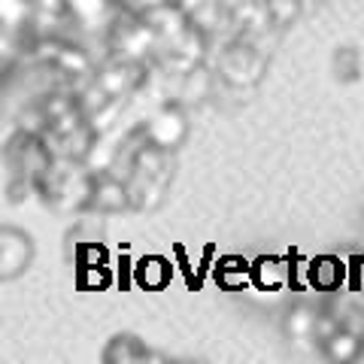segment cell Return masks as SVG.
Wrapping results in <instances>:
<instances>
[{
  "label": "cell",
  "instance_id": "obj_6",
  "mask_svg": "<svg viewBox=\"0 0 364 364\" xmlns=\"http://www.w3.org/2000/svg\"><path fill=\"white\" fill-rule=\"evenodd\" d=\"M361 52L355 49V46H337L334 55H331V70H334V79L340 85H352V82H358V76H361Z\"/></svg>",
  "mask_w": 364,
  "mask_h": 364
},
{
  "label": "cell",
  "instance_id": "obj_13",
  "mask_svg": "<svg viewBox=\"0 0 364 364\" xmlns=\"http://www.w3.org/2000/svg\"><path fill=\"white\" fill-rule=\"evenodd\" d=\"M337 322H340V328H346V331L364 337V310H358V306L346 310V316H340Z\"/></svg>",
  "mask_w": 364,
  "mask_h": 364
},
{
  "label": "cell",
  "instance_id": "obj_1",
  "mask_svg": "<svg viewBox=\"0 0 364 364\" xmlns=\"http://www.w3.org/2000/svg\"><path fill=\"white\" fill-rule=\"evenodd\" d=\"M267 70V61L264 55H261L255 46L249 43H231L228 49H222L219 55V67H215V73H219L228 85L234 88H243V85H255L261 76Z\"/></svg>",
  "mask_w": 364,
  "mask_h": 364
},
{
  "label": "cell",
  "instance_id": "obj_2",
  "mask_svg": "<svg viewBox=\"0 0 364 364\" xmlns=\"http://www.w3.org/2000/svg\"><path fill=\"white\" fill-rule=\"evenodd\" d=\"M186 136H188V112L179 100L164 104L149 119V124L143 128V140L158 146V149H164V152L179 149V146L186 143Z\"/></svg>",
  "mask_w": 364,
  "mask_h": 364
},
{
  "label": "cell",
  "instance_id": "obj_7",
  "mask_svg": "<svg viewBox=\"0 0 364 364\" xmlns=\"http://www.w3.org/2000/svg\"><path fill=\"white\" fill-rule=\"evenodd\" d=\"M107 361H146V358H161V355H152L140 340L131 337V334H119L109 340V346L104 352Z\"/></svg>",
  "mask_w": 364,
  "mask_h": 364
},
{
  "label": "cell",
  "instance_id": "obj_9",
  "mask_svg": "<svg viewBox=\"0 0 364 364\" xmlns=\"http://www.w3.org/2000/svg\"><path fill=\"white\" fill-rule=\"evenodd\" d=\"M313 322H316V310L306 304H294L286 310V318H282V328L286 334L294 337V340H310V331H313Z\"/></svg>",
  "mask_w": 364,
  "mask_h": 364
},
{
  "label": "cell",
  "instance_id": "obj_12",
  "mask_svg": "<svg viewBox=\"0 0 364 364\" xmlns=\"http://www.w3.org/2000/svg\"><path fill=\"white\" fill-rule=\"evenodd\" d=\"M340 328V322H337V316H331V313H316V322H313V331H310V340H316L318 346L325 343L328 337H331L334 331Z\"/></svg>",
  "mask_w": 364,
  "mask_h": 364
},
{
  "label": "cell",
  "instance_id": "obj_14",
  "mask_svg": "<svg viewBox=\"0 0 364 364\" xmlns=\"http://www.w3.org/2000/svg\"><path fill=\"white\" fill-rule=\"evenodd\" d=\"M313 4H328V0H313Z\"/></svg>",
  "mask_w": 364,
  "mask_h": 364
},
{
  "label": "cell",
  "instance_id": "obj_4",
  "mask_svg": "<svg viewBox=\"0 0 364 364\" xmlns=\"http://www.w3.org/2000/svg\"><path fill=\"white\" fill-rule=\"evenodd\" d=\"M213 70H207L203 64H191L182 70V85H179V104L188 107V104H200L213 95Z\"/></svg>",
  "mask_w": 364,
  "mask_h": 364
},
{
  "label": "cell",
  "instance_id": "obj_10",
  "mask_svg": "<svg viewBox=\"0 0 364 364\" xmlns=\"http://www.w3.org/2000/svg\"><path fill=\"white\" fill-rule=\"evenodd\" d=\"M301 6H304V0H264V4H261V13H264V21H270V25L289 28L298 21Z\"/></svg>",
  "mask_w": 364,
  "mask_h": 364
},
{
  "label": "cell",
  "instance_id": "obj_11",
  "mask_svg": "<svg viewBox=\"0 0 364 364\" xmlns=\"http://www.w3.org/2000/svg\"><path fill=\"white\" fill-rule=\"evenodd\" d=\"M136 279H140L146 289H164L167 279H170V264L164 258H158V255L143 258L140 267H136Z\"/></svg>",
  "mask_w": 364,
  "mask_h": 364
},
{
  "label": "cell",
  "instance_id": "obj_3",
  "mask_svg": "<svg viewBox=\"0 0 364 364\" xmlns=\"http://www.w3.org/2000/svg\"><path fill=\"white\" fill-rule=\"evenodd\" d=\"M88 207L97 210V213H119L124 207H131V203H128V186L119 182L116 176H104V179L91 182Z\"/></svg>",
  "mask_w": 364,
  "mask_h": 364
},
{
  "label": "cell",
  "instance_id": "obj_8",
  "mask_svg": "<svg viewBox=\"0 0 364 364\" xmlns=\"http://www.w3.org/2000/svg\"><path fill=\"white\" fill-rule=\"evenodd\" d=\"M310 279H313L316 289L334 291L340 286V279H343V264H340L337 258H331V255L316 258L313 264H310Z\"/></svg>",
  "mask_w": 364,
  "mask_h": 364
},
{
  "label": "cell",
  "instance_id": "obj_5",
  "mask_svg": "<svg viewBox=\"0 0 364 364\" xmlns=\"http://www.w3.org/2000/svg\"><path fill=\"white\" fill-rule=\"evenodd\" d=\"M318 349H322V355H325L328 361L349 364V361H355V358L361 355V352H364V337L346 331V328H337V331H334L331 337H328Z\"/></svg>",
  "mask_w": 364,
  "mask_h": 364
}]
</instances>
